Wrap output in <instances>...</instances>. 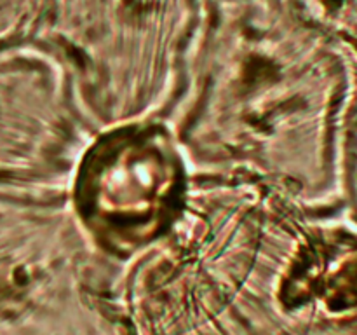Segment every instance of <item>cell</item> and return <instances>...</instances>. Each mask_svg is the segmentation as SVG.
Masks as SVG:
<instances>
[{
	"instance_id": "cell-2",
	"label": "cell",
	"mask_w": 357,
	"mask_h": 335,
	"mask_svg": "<svg viewBox=\"0 0 357 335\" xmlns=\"http://www.w3.org/2000/svg\"><path fill=\"white\" fill-rule=\"evenodd\" d=\"M14 23H16V2L0 0V44L6 40Z\"/></svg>"
},
{
	"instance_id": "cell-1",
	"label": "cell",
	"mask_w": 357,
	"mask_h": 335,
	"mask_svg": "<svg viewBox=\"0 0 357 335\" xmlns=\"http://www.w3.org/2000/svg\"><path fill=\"white\" fill-rule=\"evenodd\" d=\"M44 145V100L35 70L0 51V180L30 170Z\"/></svg>"
}]
</instances>
